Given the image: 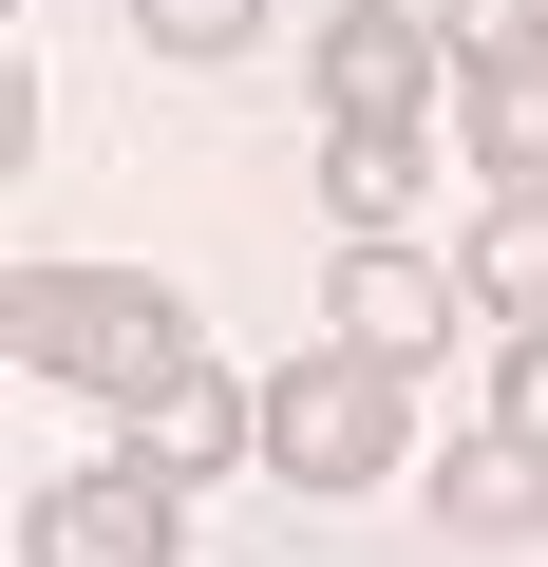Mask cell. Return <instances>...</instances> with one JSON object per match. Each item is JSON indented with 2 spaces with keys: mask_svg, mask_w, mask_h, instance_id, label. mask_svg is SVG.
I'll use <instances>...</instances> for the list:
<instances>
[{
  "mask_svg": "<svg viewBox=\"0 0 548 567\" xmlns=\"http://www.w3.org/2000/svg\"><path fill=\"white\" fill-rule=\"evenodd\" d=\"M0 341H20V379H58V398H95V416H152L208 341H189V284H152V265H20L0 284Z\"/></svg>",
  "mask_w": 548,
  "mask_h": 567,
  "instance_id": "cell-1",
  "label": "cell"
},
{
  "mask_svg": "<svg viewBox=\"0 0 548 567\" xmlns=\"http://www.w3.org/2000/svg\"><path fill=\"white\" fill-rule=\"evenodd\" d=\"M397 435H416V379L360 360V341H322V360L265 379V473H285V492H379Z\"/></svg>",
  "mask_w": 548,
  "mask_h": 567,
  "instance_id": "cell-2",
  "label": "cell"
},
{
  "mask_svg": "<svg viewBox=\"0 0 548 567\" xmlns=\"http://www.w3.org/2000/svg\"><path fill=\"white\" fill-rule=\"evenodd\" d=\"M303 95H322V133H435L454 39L416 20V0H341V20L303 39Z\"/></svg>",
  "mask_w": 548,
  "mask_h": 567,
  "instance_id": "cell-3",
  "label": "cell"
},
{
  "mask_svg": "<svg viewBox=\"0 0 548 567\" xmlns=\"http://www.w3.org/2000/svg\"><path fill=\"white\" fill-rule=\"evenodd\" d=\"M454 322H473V265H435L416 227H397V246H341V265H322V341H360V360H397V379H416V360H435Z\"/></svg>",
  "mask_w": 548,
  "mask_h": 567,
  "instance_id": "cell-4",
  "label": "cell"
},
{
  "mask_svg": "<svg viewBox=\"0 0 548 567\" xmlns=\"http://www.w3.org/2000/svg\"><path fill=\"white\" fill-rule=\"evenodd\" d=\"M170 473H133V454H95V473H58L39 492V529H20V567H170Z\"/></svg>",
  "mask_w": 548,
  "mask_h": 567,
  "instance_id": "cell-5",
  "label": "cell"
},
{
  "mask_svg": "<svg viewBox=\"0 0 548 567\" xmlns=\"http://www.w3.org/2000/svg\"><path fill=\"white\" fill-rule=\"evenodd\" d=\"M114 454H133V473H170V492H208V473H246V454H265V379L189 360V379H170V398H152Z\"/></svg>",
  "mask_w": 548,
  "mask_h": 567,
  "instance_id": "cell-6",
  "label": "cell"
},
{
  "mask_svg": "<svg viewBox=\"0 0 548 567\" xmlns=\"http://www.w3.org/2000/svg\"><path fill=\"white\" fill-rule=\"evenodd\" d=\"M435 529H473V548H510V529H548V435H454L435 454Z\"/></svg>",
  "mask_w": 548,
  "mask_h": 567,
  "instance_id": "cell-7",
  "label": "cell"
},
{
  "mask_svg": "<svg viewBox=\"0 0 548 567\" xmlns=\"http://www.w3.org/2000/svg\"><path fill=\"white\" fill-rule=\"evenodd\" d=\"M416 189H435V133H322V208H341V246H397Z\"/></svg>",
  "mask_w": 548,
  "mask_h": 567,
  "instance_id": "cell-8",
  "label": "cell"
},
{
  "mask_svg": "<svg viewBox=\"0 0 548 567\" xmlns=\"http://www.w3.org/2000/svg\"><path fill=\"white\" fill-rule=\"evenodd\" d=\"M454 152H473L492 189H548V58H510V76H454Z\"/></svg>",
  "mask_w": 548,
  "mask_h": 567,
  "instance_id": "cell-9",
  "label": "cell"
},
{
  "mask_svg": "<svg viewBox=\"0 0 548 567\" xmlns=\"http://www.w3.org/2000/svg\"><path fill=\"white\" fill-rule=\"evenodd\" d=\"M454 265H473V303H492V322H548V189H492Z\"/></svg>",
  "mask_w": 548,
  "mask_h": 567,
  "instance_id": "cell-10",
  "label": "cell"
},
{
  "mask_svg": "<svg viewBox=\"0 0 548 567\" xmlns=\"http://www.w3.org/2000/svg\"><path fill=\"white\" fill-rule=\"evenodd\" d=\"M133 39L208 76V58H246V39H265V0H133Z\"/></svg>",
  "mask_w": 548,
  "mask_h": 567,
  "instance_id": "cell-11",
  "label": "cell"
},
{
  "mask_svg": "<svg viewBox=\"0 0 548 567\" xmlns=\"http://www.w3.org/2000/svg\"><path fill=\"white\" fill-rule=\"evenodd\" d=\"M435 39H454V76H510V58H548V0H435Z\"/></svg>",
  "mask_w": 548,
  "mask_h": 567,
  "instance_id": "cell-12",
  "label": "cell"
},
{
  "mask_svg": "<svg viewBox=\"0 0 548 567\" xmlns=\"http://www.w3.org/2000/svg\"><path fill=\"white\" fill-rule=\"evenodd\" d=\"M492 416H510V435H548V322H510V360H492Z\"/></svg>",
  "mask_w": 548,
  "mask_h": 567,
  "instance_id": "cell-13",
  "label": "cell"
}]
</instances>
